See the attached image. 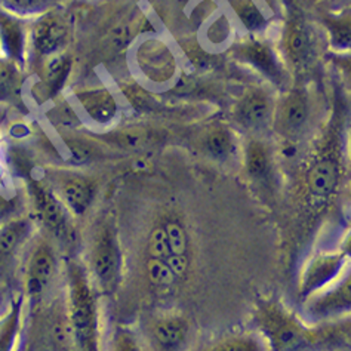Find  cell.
<instances>
[{
    "label": "cell",
    "mask_w": 351,
    "mask_h": 351,
    "mask_svg": "<svg viewBox=\"0 0 351 351\" xmlns=\"http://www.w3.org/2000/svg\"><path fill=\"white\" fill-rule=\"evenodd\" d=\"M70 150H71V156L73 159H75L77 163H86L90 157H92V150L86 144H73L70 145Z\"/></svg>",
    "instance_id": "cell-30"
},
{
    "label": "cell",
    "mask_w": 351,
    "mask_h": 351,
    "mask_svg": "<svg viewBox=\"0 0 351 351\" xmlns=\"http://www.w3.org/2000/svg\"><path fill=\"white\" fill-rule=\"evenodd\" d=\"M283 49L295 69H304L311 60L313 45L310 32L301 15H292L286 23L283 34Z\"/></svg>",
    "instance_id": "cell-11"
},
{
    "label": "cell",
    "mask_w": 351,
    "mask_h": 351,
    "mask_svg": "<svg viewBox=\"0 0 351 351\" xmlns=\"http://www.w3.org/2000/svg\"><path fill=\"white\" fill-rule=\"evenodd\" d=\"M350 196H351V191H350Z\"/></svg>",
    "instance_id": "cell-37"
},
{
    "label": "cell",
    "mask_w": 351,
    "mask_h": 351,
    "mask_svg": "<svg viewBox=\"0 0 351 351\" xmlns=\"http://www.w3.org/2000/svg\"><path fill=\"white\" fill-rule=\"evenodd\" d=\"M112 351H143V348L132 332L126 329H119L113 339Z\"/></svg>",
    "instance_id": "cell-29"
},
{
    "label": "cell",
    "mask_w": 351,
    "mask_h": 351,
    "mask_svg": "<svg viewBox=\"0 0 351 351\" xmlns=\"http://www.w3.org/2000/svg\"><path fill=\"white\" fill-rule=\"evenodd\" d=\"M196 246L191 228L180 215H166L153 226L145 242L144 270L157 293L178 292L191 277Z\"/></svg>",
    "instance_id": "cell-1"
},
{
    "label": "cell",
    "mask_w": 351,
    "mask_h": 351,
    "mask_svg": "<svg viewBox=\"0 0 351 351\" xmlns=\"http://www.w3.org/2000/svg\"><path fill=\"white\" fill-rule=\"evenodd\" d=\"M6 208H8V202L5 200V197L0 196V217H2V215L5 214Z\"/></svg>",
    "instance_id": "cell-35"
},
{
    "label": "cell",
    "mask_w": 351,
    "mask_h": 351,
    "mask_svg": "<svg viewBox=\"0 0 351 351\" xmlns=\"http://www.w3.org/2000/svg\"><path fill=\"white\" fill-rule=\"evenodd\" d=\"M95 196V187L83 177H71L62 182L61 197L67 208L76 215L85 214Z\"/></svg>",
    "instance_id": "cell-17"
},
{
    "label": "cell",
    "mask_w": 351,
    "mask_h": 351,
    "mask_svg": "<svg viewBox=\"0 0 351 351\" xmlns=\"http://www.w3.org/2000/svg\"><path fill=\"white\" fill-rule=\"evenodd\" d=\"M52 351H80L75 335H73L71 325L58 323L53 328V350Z\"/></svg>",
    "instance_id": "cell-28"
},
{
    "label": "cell",
    "mask_w": 351,
    "mask_h": 351,
    "mask_svg": "<svg viewBox=\"0 0 351 351\" xmlns=\"http://www.w3.org/2000/svg\"><path fill=\"white\" fill-rule=\"evenodd\" d=\"M348 156H350V160H351V135H350V143H348Z\"/></svg>",
    "instance_id": "cell-36"
},
{
    "label": "cell",
    "mask_w": 351,
    "mask_h": 351,
    "mask_svg": "<svg viewBox=\"0 0 351 351\" xmlns=\"http://www.w3.org/2000/svg\"><path fill=\"white\" fill-rule=\"evenodd\" d=\"M202 351H269V347L263 337L255 330L221 337Z\"/></svg>",
    "instance_id": "cell-20"
},
{
    "label": "cell",
    "mask_w": 351,
    "mask_h": 351,
    "mask_svg": "<svg viewBox=\"0 0 351 351\" xmlns=\"http://www.w3.org/2000/svg\"><path fill=\"white\" fill-rule=\"evenodd\" d=\"M21 320V301L12 302L11 308L0 319V351H14Z\"/></svg>",
    "instance_id": "cell-21"
},
{
    "label": "cell",
    "mask_w": 351,
    "mask_h": 351,
    "mask_svg": "<svg viewBox=\"0 0 351 351\" xmlns=\"http://www.w3.org/2000/svg\"><path fill=\"white\" fill-rule=\"evenodd\" d=\"M239 57L249 66L263 73L265 77H269L274 83H280L283 71L269 45L260 40H247L239 46Z\"/></svg>",
    "instance_id": "cell-13"
},
{
    "label": "cell",
    "mask_w": 351,
    "mask_h": 351,
    "mask_svg": "<svg viewBox=\"0 0 351 351\" xmlns=\"http://www.w3.org/2000/svg\"><path fill=\"white\" fill-rule=\"evenodd\" d=\"M152 337L160 351H186L191 344L193 323L182 313H165L153 320Z\"/></svg>",
    "instance_id": "cell-9"
},
{
    "label": "cell",
    "mask_w": 351,
    "mask_h": 351,
    "mask_svg": "<svg viewBox=\"0 0 351 351\" xmlns=\"http://www.w3.org/2000/svg\"><path fill=\"white\" fill-rule=\"evenodd\" d=\"M237 123L249 132H261L273 123L274 106L269 94L261 89L246 92L236 107Z\"/></svg>",
    "instance_id": "cell-10"
},
{
    "label": "cell",
    "mask_w": 351,
    "mask_h": 351,
    "mask_svg": "<svg viewBox=\"0 0 351 351\" xmlns=\"http://www.w3.org/2000/svg\"><path fill=\"white\" fill-rule=\"evenodd\" d=\"M332 48L351 52V20L350 18H332L325 23Z\"/></svg>",
    "instance_id": "cell-24"
},
{
    "label": "cell",
    "mask_w": 351,
    "mask_h": 351,
    "mask_svg": "<svg viewBox=\"0 0 351 351\" xmlns=\"http://www.w3.org/2000/svg\"><path fill=\"white\" fill-rule=\"evenodd\" d=\"M310 117L311 106L307 90L295 88L280 99L279 106L274 107L273 126L286 141H295L308 128Z\"/></svg>",
    "instance_id": "cell-8"
},
{
    "label": "cell",
    "mask_w": 351,
    "mask_h": 351,
    "mask_svg": "<svg viewBox=\"0 0 351 351\" xmlns=\"http://www.w3.org/2000/svg\"><path fill=\"white\" fill-rule=\"evenodd\" d=\"M348 267L350 263L337 247L313 252L304 263L298 277V298L301 302L306 304L329 289L341 279Z\"/></svg>",
    "instance_id": "cell-5"
},
{
    "label": "cell",
    "mask_w": 351,
    "mask_h": 351,
    "mask_svg": "<svg viewBox=\"0 0 351 351\" xmlns=\"http://www.w3.org/2000/svg\"><path fill=\"white\" fill-rule=\"evenodd\" d=\"M34 202L36 208L45 226L53 233L60 236H66L67 233V214L62 203L57 199L51 190L36 184L34 189Z\"/></svg>",
    "instance_id": "cell-14"
},
{
    "label": "cell",
    "mask_w": 351,
    "mask_h": 351,
    "mask_svg": "<svg viewBox=\"0 0 351 351\" xmlns=\"http://www.w3.org/2000/svg\"><path fill=\"white\" fill-rule=\"evenodd\" d=\"M202 150L210 160L226 163L232 160L237 153L236 136L228 128H212L202 138Z\"/></svg>",
    "instance_id": "cell-15"
},
{
    "label": "cell",
    "mask_w": 351,
    "mask_h": 351,
    "mask_svg": "<svg viewBox=\"0 0 351 351\" xmlns=\"http://www.w3.org/2000/svg\"><path fill=\"white\" fill-rule=\"evenodd\" d=\"M30 233L27 219H15L0 228V255H11Z\"/></svg>",
    "instance_id": "cell-22"
},
{
    "label": "cell",
    "mask_w": 351,
    "mask_h": 351,
    "mask_svg": "<svg viewBox=\"0 0 351 351\" xmlns=\"http://www.w3.org/2000/svg\"><path fill=\"white\" fill-rule=\"evenodd\" d=\"M255 330L269 351H306L317 334L307 320L277 300H260L254 307Z\"/></svg>",
    "instance_id": "cell-2"
},
{
    "label": "cell",
    "mask_w": 351,
    "mask_h": 351,
    "mask_svg": "<svg viewBox=\"0 0 351 351\" xmlns=\"http://www.w3.org/2000/svg\"><path fill=\"white\" fill-rule=\"evenodd\" d=\"M70 325L80 351H99L98 301L89 276L80 264L69 265Z\"/></svg>",
    "instance_id": "cell-3"
},
{
    "label": "cell",
    "mask_w": 351,
    "mask_h": 351,
    "mask_svg": "<svg viewBox=\"0 0 351 351\" xmlns=\"http://www.w3.org/2000/svg\"><path fill=\"white\" fill-rule=\"evenodd\" d=\"M57 269V261L52 249L46 245H40L34 249L27 267V293L30 298H39L43 291L48 288Z\"/></svg>",
    "instance_id": "cell-12"
},
{
    "label": "cell",
    "mask_w": 351,
    "mask_h": 351,
    "mask_svg": "<svg viewBox=\"0 0 351 351\" xmlns=\"http://www.w3.org/2000/svg\"><path fill=\"white\" fill-rule=\"evenodd\" d=\"M0 32H2V39L8 51L11 52V55H14L15 58H21L24 34L20 24L14 20H9V18H3V20L0 21Z\"/></svg>",
    "instance_id": "cell-26"
},
{
    "label": "cell",
    "mask_w": 351,
    "mask_h": 351,
    "mask_svg": "<svg viewBox=\"0 0 351 351\" xmlns=\"http://www.w3.org/2000/svg\"><path fill=\"white\" fill-rule=\"evenodd\" d=\"M90 267L99 289L113 293L122 280L123 254L116 230L112 226L101 227L90 251Z\"/></svg>",
    "instance_id": "cell-6"
},
{
    "label": "cell",
    "mask_w": 351,
    "mask_h": 351,
    "mask_svg": "<svg viewBox=\"0 0 351 351\" xmlns=\"http://www.w3.org/2000/svg\"><path fill=\"white\" fill-rule=\"evenodd\" d=\"M80 103L85 107L89 117L99 125L113 122L117 114L116 101L113 95L106 89L83 92L80 95Z\"/></svg>",
    "instance_id": "cell-18"
},
{
    "label": "cell",
    "mask_w": 351,
    "mask_h": 351,
    "mask_svg": "<svg viewBox=\"0 0 351 351\" xmlns=\"http://www.w3.org/2000/svg\"><path fill=\"white\" fill-rule=\"evenodd\" d=\"M233 8L239 20L242 21L247 30L260 32L265 27V16L252 0H234Z\"/></svg>",
    "instance_id": "cell-25"
},
{
    "label": "cell",
    "mask_w": 351,
    "mask_h": 351,
    "mask_svg": "<svg viewBox=\"0 0 351 351\" xmlns=\"http://www.w3.org/2000/svg\"><path fill=\"white\" fill-rule=\"evenodd\" d=\"M337 249L346 256V260L351 265V227L343 234V237H341Z\"/></svg>",
    "instance_id": "cell-31"
},
{
    "label": "cell",
    "mask_w": 351,
    "mask_h": 351,
    "mask_svg": "<svg viewBox=\"0 0 351 351\" xmlns=\"http://www.w3.org/2000/svg\"><path fill=\"white\" fill-rule=\"evenodd\" d=\"M71 69V61L66 55H58V57L51 58L48 64V70H46V79H48L49 86L52 92H58L64 82H66L69 73Z\"/></svg>",
    "instance_id": "cell-27"
},
{
    "label": "cell",
    "mask_w": 351,
    "mask_h": 351,
    "mask_svg": "<svg viewBox=\"0 0 351 351\" xmlns=\"http://www.w3.org/2000/svg\"><path fill=\"white\" fill-rule=\"evenodd\" d=\"M9 80H11V69H9L6 64L0 62V88L8 85Z\"/></svg>",
    "instance_id": "cell-32"
},
{
    "label": "cell",
    "mask_w": 351,
    "mask_h": 351,
    "mask_svg": "<svg viewBox=\"0 0 351 351\" xmlns=\"http://www.w3.org/2000/svg\"><path fill=\"white\" fill-rule=\"evenodd\" d=\"M66 36L67 32L58 20L45 18L33 30L34 48L42 55H51L61 48V45L66 40Z\"/></svg>",
    "instance_id": "cell-19"
},
{
    "label": "cell",
    "mask_w": 351,
    "mask_h": 351,
    "mask_svg": "<svg viewBox=\"0 0 351 351\" xmlns=\"http://www.w3.org/2000/svg\"><path fill=\"white\" fill-rule=\"evenodd\" d=\"M0 2H3L5 5L11 6V8L25 9V8H29L34 2V0H0Z\"/></svg>",
    "instance_id": "cell-33"
},
{
    "label": "cell",
    "mask_w": 351,
    "mask_h": 351,
    "mask_svg": "<svg viewBox=\"0 0 351 351\" xmlns=\"http://www.w3.org/2000/svg\"><path fill=\"white\" fill-rule=\"evenodd\" d=\"M243 165L249 178L255 182H265L271 177V154L261 140H249L243 152Z\"/></svg>",
    "instance_id": "cell-16"
},
{
    "label": "cell",
    "mask_w": 351,
    "mask_h": 351,
    "mask_svg": "<svg viewBox=\"0 0 351 351\" xmlns=\"http://www.w3.org/2000/svg\"><path fill=\"white\" fill-rule=\"evenodd\" d=\"M341 66H343V69L351 75V53L348 57H344V60H341Z\"/></svg>",
    "instance_id": "cell-34"
},
{
    "label": "cell",
    "mask_w": 351,
    "mask_h": 351,
    "mask_svg": "<svg viewBox=\"0 0 351 351\" xmlns=\"http://www.w3.org/2000/svg\"><path fill=\"white\" fill-rule=\"evenodd\" d=\"M339 136L329 135L314 153L306 173L304 187L311 205H323L338 190L343 180V157H341Z\"/></svg>",
    "instance_id": "cell-4"
},
{
    "label": "cell",
    "mask_w": 351,
    "mask_h": 351,
    "mask_svg": "<svg viewBox=\"0 0 351 351\" xmlns=\"http://www.w3.org/2000/svg\"><path fill=\"white\" fill-rule=\"evenodd\" d=\"M304 306L306 320L316 325L351 316V265L337 283Z\"/></svg>",
    "instance_id": "cell-7"
},
{
    "label": "cell",
    "mask_w": 351,
    "mask_h": 351,
    "mask_svg": "<svg viewBox=\"0 0 351 351\" xmlns=\"http://www.w3.org/2000/svg\"><path fill=\"white\" fill-rule=\"evenodd\" d=\"M113 144L123 150H141L152 141V134L144 128H126L110 136Z\"/></svg>",
    "instance_id": "cell-23"
}]
</instances>
